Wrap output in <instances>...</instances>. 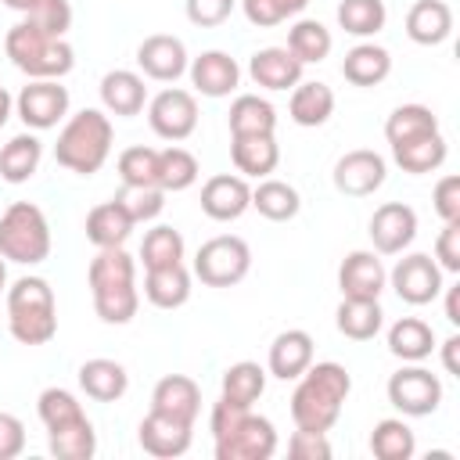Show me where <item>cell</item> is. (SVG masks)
<instances>
[{
  "label": "cell",
  "instance_id": "36",
  "mask_svg": "<svg viewBox=\"0 0 460 460\" xmlns=\"http://www.w3.org/2000/svg\"><path fill=\"white\" fill-rule=\"evenodd\" d=\"M47 449L58 460H90L97 453V431L90 417H75L68 424L47 428Z\"/></svg>",
  "mask_w": 460,
  "mask_h": 460
},
{
  "label": "cell",
  "instance_id": "29",
  "mask_svg": "<svg viewBox=\"0 0 460 460\" xmlns=\"http://www.w3.org/2000/svg\"><path fill=\"white\" fill-rule=\"evenodd\" d=\"M144 298L155 309H180L190 298V270L183 262L144 270Z\"/></svg>",
  "mask_w": 460,
  "mask_h": 460
},
{
  "label": "cell",
  "instance_id": "47",
  "mask_svg": "<svg viewBox=\"0 0 460 460\" xmlns=\"http://www.w3.org/2000/svg\"><path fill=\"white\" fill-rule=\"evenodd\" d=\"M36 413H40L43 428H58V424H68V420H75V417H86L83 402H79L68 388H58V385L40 392V399H36Z\"/></svg>",
  "mask_w": 460,
  "mask_h": 460
},
{
  "label": "cell",
  "instance_id": "1",
  "mask_svg": "<svg viewBox=\"0 0 460 460\" xmlns=\"http://www.w3.org/2000/svg\"><path fill=\"white\" fill-rule=\"evenodd\" d=\"M295 392H291V420L295 428L305 431H331L334 420L341 417V406L352 392V374L334 363H309L298 377H295Z\"/></svg>",
  "mask_w": 460,
  "mask_h": 460
},
{
  "label": "cell",
  "instance_id": "55",
  "mask_svg": "<svg viewBox=\"0 0 460 460\" xmlns=\"http://www.w3.org/2000/svg\"><path fill=\"white\" fill-rule=\"evenodd\" d=\"M22 449H25V424L14 413L0 410V460H14L22 456Z\"/></svg>",
  "mask_w": 460,
  "mask_h": 460
},
{
  "label": "cell",
  "instance_id": "6",
  "mask_svg": "<svg viewBox=\"0 0 460 460\" xmlns=\"http://www.w3.org/2000/svg\"><path fill=\"white\" fill-rule=\"evenodd\" d=\"M0 255L18 266H36L50 255V223L40 205L14 201L0 216Z\"/></svg>",
  "mask_w": 460,
  "mask_h": 460
},
{
  "label": "cell",
  "instance_id": "42",
  "mask_svg": "<svg viewBox=\"0 0 460 460\" xmlns=\"http://www.w3.org/2000/svg\"><path fill=\"white\" fill-rule=\"evenodd\" d=\"M223 395L241 402V406H252L259 402V395L266 392V367L252 363V359H241V363H230L223 370V381H219Z\"/></svg>",
  "mask_w": 460,
  "mask_h": 460
},
{
  "label": "cell",
  "instance_id": "30",
  "mask_svg": "<svg viewBox=\"0 0 460 460\" xmlns=\"http://www.w3.org/2000/svg\"><path fill=\"white\" fill-rule=\"evenodd\" d=\"M435 345H438V338H435L431 323L420 316H402L388 327V352L402 363H424L435 352Z\"/></svg>",
  "mask_w": 460,
  "mask_h": 460
},
{
  "label": "cell",
  "instance_id": "5",
  "mask_svg": "<svg viewBox=\"0 0 460 460\" xmlns=\"http://www.w3.org/2000/svg\"><path fill=\"white\" fill-rule=\"evenodd\" d=\"M4 50L11 58V65L18 72H25L29 79H61L72 72L75 65V50L68 40H54L36 32L29 22H18L7 29L4 36Z\"/></svg>",
  "mask_w": 460,
  "mask_h": 460
},
{
  "label": "cell",
  "instance_id": "12",
  "mask_svg": "<svg viewBox=\"0 0 460 460\" xmlns=\"http://www.w3.org/2000/svg\"><path fill=\"white\" fill-rule=\"evenodd\" d=\"M388 284H392V291L406 302V305H428V302H435L438 295H442V266L428 255V252H410V255H402L395 266H392V273H388Z\"/></svg>",
  "mask_w": 460,
  "mask_h": 460
},
{
  "label": "cell",
  "instance_id": "15",
  "mask_svg": "<svg viewBox=\"0 0 460 460\" xmlns=\"http://www.w3.org/2000/svg\"><path fill=\"white\" fill-rule=\"evenodd\" d=\"M137 65L155 83H176L187 72L190 58H187V47H183L180 36H172V32H151L137 47Z\"/></svg>",
  "mask_w": 460,
  "mask_h": 460
},
{
  "label": "cell",
  "instance_id": "43",
  "mask_svg": "<svg viewBox=\"0 0 460 460\" xmlns=\"http://www.w3.org/2000/svg\"><path fill=\"white\" fill-rule=\"evenodd\" d=\"M388 22V7L385 0H341L338 4V25L349 32V36H377Z\"/></svg>",
  "mask_w": 460,
  "mask_h": 460
},
{
  "label": "cell",
  "instance_id": "60",
  "mask_svg": "<svg viewBox=\"0 0 460 460\" xmlns=\"http://www.w3.org/2000/svg\"><path fill=\"white\" fill-rule=\"evenodd\" d=\"M0 291H7V259L0 255Z\"/></svg>",
  "mask_w": 460,
  "mask_h": 460
},
{
  "label": "cell",
  "instance_id": "35",
  "mask_svg": "<svg viewBox=\"0 0 460 460\" xmlns=\"http://www.w3.org/2000/svg\"><path fill=\"white\" fill-rule=\"evenodd\" d=\"M334 323L345 338L352 341H370L381 334L385 327V313H381V302L377 298H341L338 313H334Z\"/></svg>",
  "mask_w": 460,
  "mask_h": 460
},
{
  "label": "cell",
  "instance_id": "4",
  "mask_svg": "<svg viewBox=\"0 0 460 460\" xmlns=\"http://www.w3.org/2000/svg\"><path fill=\"white\" fill-rule=\"evenodd\" d=\"M7 331L22 345H47L58 334V298L43 277H18L7 288Z\"/></svg>",
  "mask_w": 460,
  "mask_h": 460
},
{
  "label": "cell",
  "instance_id": "26",
  "mask_svg": "<svg viewBox=\"0 0 460 460\" xmlns=\"http://www.w3.org/2000/svg\"><path fill=\"white\" fill-rule=\"evenodd\" d=\"M79 388L93 399V402H115L126 395L129 388V374L119 359H108V356H93L79 367Z\"/></svg>",
  "mask_w": 460,
  "mask_h": 460
},
{
  "label": "cell",
  "instance_id": "9",
  "mask_svg": "<svg viewBox=\"0 0 460 460\" xmlns=\"http://www.w3.org/2000/svg\"><path fill=\"white\" fill-rule=\"evenodd\" d=\"M68 86H61V79H32L29 86L18 90L14 97V115L32 129H54L58 122L68 119Z\"/></svg>",
  "mask_w": 460,
  "mask_h": 460
},
{
  "label": "cell",
  "instance_id": "33",
  "mask_svg": "<svg viewBox=\"0 0 460 460\" xmlns=\"http://www.w3.org/2000/svg\"><path fill=\"white\" fill-rule=\"evenodd\" d=\"M341 75L352 86H377L392 75V54L377 43H356L341 61Z\"/></svg>",
  "mask_w": 460,
  "mask_h": 460
},
{
  "label": "cell",
  "instance_id": "21",
  "mask_svg": "<svg viewBox=\"0 0 460 460\" xmlns=\"http://www.w3.org/2000/svg\"><path fill=\"white\" fill-rule=\"evenodd\" d=\"M101 104L108 115H119V119H133L144 111L147 104V86H144V75L140 72H129V68H111L101 75Z\"/></svg>",
  "mask_w": 460,
  "mask_h": 460
},
{
  "label": "cell",
  "instance_id": "38",
  "mask_svg": "<svg viewBox=\"0 0 460 460\" xmlns=\"http://www.w3.org/2000/svg\"><path fill=\"white\" fill-rule=\"evenodd\" d=\"M331 47H334V36H331V29L320 18H298L288 29V50L302 65H320L331 54Z\"/></svg>",
  "mask_w": 460,
  "mask_h": 460
},
{
  "label": "cell",
  "instance_id": "50",
  "mask_svg": "<svg viewBox=\"0 0 460 460\" xmlns=\"http://www.w3.org/2000/svg\"><path fill=\"white\" fill-rule=\"evenodd\" d=\"M288 453H291L295 460H331L327 431H305V428H295V435L288 438Z\"/></svg>",
  "mask_w": 460,
  "mask_h": 460
},
{
  "label": "cell",
  "instance_id": "57",
  "mask_svg": "<svg viewBox=\"0 0 460 460\" xmlns=\"http://www.w3.org/2000/svg\"><path fill=\"white\" fill-rule=\"evenodd\" d=\"M442 291H446V320H449L453 327H460V284L442 288Z\"/></svg>",
  "mask_w": 460,
  "mask_h": 460
},
{
  "label": "cell",
  "instance_id": "44",
  "mask_svg": "<svg viewBox=\"0 0 460 460\" xmlns=\"http://www.w3.org/2000/svg\"><path fill=\"white\" fill-rule=\"evenodd\" d=\"M183 234L172 230V226H151L144 234V244H140V259H144V270H158V266H172V262H183Z\"/></svg>",
  "mask_w": 460,
  "mask_h": 460
},
{
  "label": "cell",
  "instance_id": "27",
  "mask_svg": "<svg viewBox=\"0 0 460 460\" xmlns=\"http://www.w3.org/2000/svg\"><path fill=\"white\" fill-rule=\"evenodd\" d=\"M453 32V11L446 0H417L406 11V36L420 47H438Z\"/></svg>",
  "mask_w": 460,
  "mask_h": 460
},
{
  "label": "cell",
  "instance_id": "51",
  "mask_svg": "<svg viewBox=\"0 0 460 460\" xmlns=\"http://www.w3.org/2000/svg\"><path fill=\"white\" fill-rule=\"evenodd\" d=\"M237 0H183V11L194 25L201 29H212V25H223L230 14H234Z\"/></svg>",
  "mask_w": 460,
  "mask_h": 460
},
{
  "label": "cell",
  "instance_id": "32",
  "mask_svg": "<svg viewBox=\"0 0 460 460\" xmlns=\"http://www.w3.org/2000/svg\"><path fill=\"white\" fill-rule=\"evenodd\" d=\"M43 162V144L36 133H18L0 147V180L7 183H29Z\"/></svg>",
  "mask_w": 460,
  "mask_h": 460
},
{
  "label": "cell",
  "instance_id": "8",
  "mask_svg": "<svg viewBox=\"0 0 460 460\" xmlns=\"http://www.w3.org/2000/svg\"><path fill=\"white\" fill-rule=\"evenodd\" d=\"M385 392H388V402H392L402 417H428V413H435L438 402H442V381H438V374H431V370L420 367V363L399 367V370L388 377Z\"/></svg>",
  "mask_w": 460,
  "mask_h": 460
},
{
  "label": "cell",
  "instance_id": "10",
  "mask_svg": "<svg viewBox=\"0 0 460 460\" xmlns=\"http://www.w3.org/2000/svg\"><path fill=\"white\" fill-rule=\"evenodd\" d=\"M277 453V428L262 413H244L226 435L216 438V460H270Z\"/></svg>",
  "mask_w": 460,
  "mask_h": 460
},
{
  "label": "cell",
  "instance_id": "7",
  "mask_svg": "<svg viewBox=\"0 0 460 460\" xmlns=\"http://www.w3.org/2000/svg\"><path fill=\"white\" fill-rule=\"evenodd\" d=\"M252 270V248L237 234L208 237L194 255V277L205 288H234Z\"/></svg>",
  "mask_w": 460,
  "mask_h": 460
},
{
  "label": "cell",
  "instance_id": "37",
  "mask_svg": "<svg viewBox=\"0 0 460 460\" xmlns=\"http://www.w3.org/2000/svg\"><path fill=\"white\" fill-rule=\"evenodd\" d=\"M230 137H248V133H277V108L259 97V93H237L226 115Z\"/></svg>",
  "mask_w": 460,
  "mask_h": 460
},
{
  "label": "cell",
  "instance_id": "28",
  "mask_svg": "<svg viewBox=\"0 0 460 460\" xmlns=\"http://www.w3.org/2000/svg\"><path fill=\"white\" fill-rule=\"evenodd\" d=\"M133 226L137 223L129 219V212L115 198L111 201H101V205H93L86 212V241L93 248H122L129 241Z\"/></svg>",
  "mask_w": 460,
  "mask_h": 460
},
{
  "label": "cell",
  "instance_id": "18",
  "mask_svg": "<svg viewBox=\"0 0 460 460\" xmlns=\"http://www.w3.org/2000/svg\"><path fill=\"white\" fill-rule=\"evenodd\" d=\"M190 431H194V424L151 410V413L140 420L137 438H140V449H144V453H151V456H158V460H172V456H183V453L190 449V438H194Z\"/></svg>",
  "mask_w": 460,
  "mask_h": 460
},
{
  "label": "cell",
  "instance_id": "48",
  "mask_svg": "<svg viewBox=\"0 0 460 460\" xmlns=\"http://www.w3.org/2000/svg\"><path fill=\"white\" fill-rule=\"evenodd\" d=\"M115 201L129 212L133 223H151L165 208V190L162 187H129V183H122V190L115 194Z\"/></svg>",
  "mask_w": 460,
  "mask_h": 460
},
{
  "label": "cell",
  "instance_id": "24",
  "mask_svg": "<svg viewBox=\"0 0 460 460\" xmlns=\"http://www.w3.org/2000/svg\"><path fill=\"white\" fill-rule=\"evenodd\" d=\"M151 410L194 424V417L201 410V388H198V381L187 377V374H165L155 385V392H151Z\"/></svg>",
  "mask_w": 460,
  "mask_h": 460
},
{
  "label": "cell",
  "instance_id": "17",
  "mask_svg": "<svg viewBox=\"0 0 460 460\" xmlns=\"http://www.w3.org/2000/svg\"><path fill=\"white\" fill-rule=\"evenodd\" d=\"M338 288L341 298H381V291L388 288V270L377 259V252L356 248L338 266Z\"/></svg>",
  "mask_w": 460,
  "mask_h": 460
},
{
  "label": "cell",
  "instance_id": "46",
  "mask_svg": "<svg viewBox=\"0 0 460 460\" xmlns=\"http://www.w3.org/2000/svg\"><path fill=\"white\" fill-rule=\"evenodd\" d=\"M22 22H29L43 36L65 40V32L72 29V4L68 0H32V7L25 11Z\"/></svg>",
  "mask_w": 460,
  "mask_h": 460
},
{
  "label": "cell",
  "instance_id": "49",
  "mask_svg": "<svg viewBox=\"0 0 460 460\" xmlns=\"http://www.w3.org/2000/svg\"><path fill=\"white\" fill-rule=\"evenodd\" d=\"M237 4H241L244 18L252 25L270 29V25H280V22L295 18V14H302L309 0H237Z\"/></svg>",
  "mask_w": 460,
  "mask_h": 460
},
{
  "label": "cell",
  "instance_id": "16",
  "mask_svg": "<svg viewBox=\"0 0 460 460\" xmlns=\"http://www.w3.org/2000/svg\"><path fill=\"white\" fill-rule=\"evenodd\" d=\"M252 208V187L241 172H216L201 187V212L216 223H234Z\"/></svg>",
  "mask_w": 460,
  "mask_h": 460
},
{
  "label": "cell",
  "instance_id": "13",
  "mask_svg": "<svg viewBox=\"0 0 460 460\" xmlns=\"http://www.w3.org/2000/svg\"><path fill=\"white\" fill-rule=\"evenodd\" d=\"M385 176H388V162L370 147L345 151L334 162V172H331L334 190L345 194V198H370L374 190L385 187Z\"/></svg>",
  "mask_w": 460,
  "mask_h": 460
},
{
  "label": "cell",
  "instance_id": "56",
  "mask_svg": "<svg viewBox=\"0 0 460 460\" xmlns=\"http://www.w3.org/2000/svg\"><path fill=\"white\" fill-rule=\"evenodd\" d=\"M435 349H442V367H446V374H453V377H460V334H449L442 345H435Z\"/></svg>",
  "mask_w": 460,
  "mask_h": 460
},
{
  "label": "cell",
  "instance_id": "20",
  "mask_svg": "<svg viewBox=\"0 0 460 460\" xmlns=\"http://www.w3.org/2000/svg\"><path fill=\"white\" fill-rule=\"evenodd\" d=\"M302 72H305V65L288 47H262L248 58L252 83L262 86V90H273V93L291 90L295 83H302Z\"/></svg>",
  "mask_w": 460,
  "mask_h": 460
},
{
  "label": "cell",
  "instance_id": "23",
  "mask_svg": "<svg viewBox=\"0 0 460 460\" xmlns=\"http://www.w3.org/2000/svg\"><path fill=\"white\" fill-rule=\"evenodd\" d=\"M309 363H313V338H309V331L291 327L273 338L270 356H266V374H273L280 381H295Z\"/></svg>",
  "mask_w": 460,
  "mask_h": 460
},
{
  "label": "cell",
  "instance_id": "53",
  "mask_svg": "<svg viewBox=\"0 0 460 460\" xmlns=\"http://www.w3.org/2000/svg\"><path fill=\"white\" fill-rule=\"evenodd\" d=\"M431 205H435V212L442 216V223H456V219H460V176H456V172H449V176H442V180L435 183Z\"/></svg>",
  "mask_w": 460,
  "mask_h": 460
},
{
  "label": "cell",
  "instance_id": "40",
  "mask_svg": "<svg viewBox=\"0 0 460 460\" xmlns=\"http://www.w3.org/2000/svg\"><path fill=\"white\" fill-rule=\"evenodd\" d=\"M198 172H201V165H198V158L187 147L169 144V147L158 151V187L165 194H176V190L194 187L198 183Z\"/></svg>",
  "mask_w": 460,
  "mask_h": 460
},
{
  "label": "cell",
  "instance_id": "54",
  "mask_svg": "<svg viewBox=\"0 0 460 460\" xmlns=\"http://www.w3.org/2000/svg\"><path fill=\"white\" fill-rule=\"evenodd\" d=\"M252 406H241V402H234V399H226V395H219L216 402H212V413H208V431H212V438H219V435H226L244 413H248Z\"/></svg>",
  "mask_w": 460,
  "mask_h": 460
},
{
  "label": "cell",
  "instance_id": "3",
  "mask_svg": "<svg viewBox=\"0 0 460 460\" xmlns=\"http://www.w3.org/2000/svg\"><path fill=\"white\" fill-rule=\"evenodd\" d=\"M111 140H115L111 115L104 108H83L65 119L58 144H54V158L75 176H93L108 162Z\"/></svg>",
  "mask_w": 460,
  "mask_h": 460
},
{
  "label": "cell",
  "instance_id": "19",
  "mask_svg": "<svg viewBox=\"0 0 460 460\" xmlns=\"http://www.w3.org/2000/svg\"><path fill=\"white\" fill-rule=\"evenodd\" d=\"M187 75L201 97H230L241 83V65L226 50H201L198 58H190Z\"/></svg>",
  "mask_w": 460,
  "mask_h": 460
},
{
  "label": "cell",
  "instance_id": "45",
  "mask_svg": "<svg viewBox=\"0 0 460 460\" xmlns=\"http://www.w3.org/2000/svg\"><path fill=\"white\" fill-rule=\"evenodd\" d=\"M119 176L129 187H158V151L155 147H126L119 155Z\"/></svg>",
  "mask_w": 460,
  "mask_h": 460
},
{
  "label": "cell",
  "instance_id": "25",
  "mask_svg": "<svg viewBox=\"0 0 460 460\" xmlns=\"http://www.w3.org/2000/svg\"><path fill=\"white\" fill-rule=\"evenodd\" d=\"M288 115L295 126L316 129L334 115V90L320 79H302L291 86V101H288Z\"/></svg>",
  "mask_w": 460,
  "mask_h": 460
},
{
  "label": "cell",
  "instance_id": "58",
  "mask_svg": "<svg viewBox=\"0 0 460 460\" xmlns=\"http://www.w3.org/2000/svg\"><path fill=\"white\" fill-rule=\"evenodd\" d=\"M11 115H14V97H11V93L0 86V129L7 126V119H11Z\"/></svg>",
  "mask_w": 460,
  "mask_h": 460
},
{
  "label": "cell",
  "instance_id": "11",
  "mask_svg": "<svg viewBox=\"0 0 460 460\" xmlns=\"http://www.w3.org/2000/svg\"><path fill=\"white\" fill-rule=\"evenodd\" d=\"M147 122L155 129V137L162 140H187L194 129H198V101L190 90H180V86H165L158 90L151 101H147Z\"/></svg>",
  "mask_w": 460,
  "mask_h": 460
},
{
  "label": "cell",
  "instance_id": "59",
  "mask_svg": "<svg viewBox=\"0 0 460 460\" xmlns=\"http://www.w3.org/2000/svg\"><path fill=\"white\" fill-rule=\"evenodd\" d=\"M4 7H11V11H22V14H25V11L32 7V0H4Z\"/></svg>",
  "mask_w": 460,
  "mask_h": 460
},
{
  "label": "cell",
  "instance_id": "39",
  "mask_svg": "<svg viewBox=\"0 0 460 460\" xmlns=\"http://www.w3.org/2000/svg\"><path fill=\"white\" fill-rule=\"evenodd\" d=\"M370 453L377 460H410L417 453V435L402 417H385L370 431Z\"/></svg>",
  "mask_w": 460,
  "mask_h": 460
},
{
  "label": "cell",
  "instance_id": "52",
  "mask_svg": "<svg viewBox=\"0 0 460 460\" xmlns=\"http://www.w3.org/2000/svg\"><path fill=\"white\" fill-rule=\"evenodd\" d=\"M431 259L442 266V273H460V219L456 223H442Z\"/></svg>",
  "mask_w": 460,
  "mask_h": 460
},
{
  "label": "cell",
  "instance_id": "22",
  "mask_svg": "<svg viewBox=\"0 0 460 460\" xmlns=\"http://www.w3.org/2000/svg\"><path fill=\"white\" fill-rule=\"evenodd\" d=\"M230 162L241 176L266 180L280 165V144L273 133H248V137H230Z\"/></svg>",
  "mask_w": 460,
  "mask_h": 460
},
{
  "label": "cell",
  "instance_id": "2",
  "mask_svg": "<svg viewBox=\"0 0 460 460\" xmlns=\"http://www.w3.org/2000/svg\"><path fill=\"white\" fill-rule=\"evenodd\" d=\"M86 284L93 295V313L104 323L122 327L137 316V309H140L137 262L126 248H97V255L90 259V270H86Z\"/></svg>",
  "mask_w": 460,
  "mask_h": 460
},
{
  "label": "cell",
  "instance_id": "31",
  "mask_svg": "<svg viewBox=\"0 0 460 460\" xmlns=\"http://www.w3.org/2000/svg\"><path fill=\"white\" fill-rule=\"evenodd\" d=\"M449 147H446V137L442 129L435 133H424V137H413V140H402V144H392V158L402 172L410 176H424V172H435L442 162H446Z\"/></svg>",
  "mask_w": 460,
  "mask_h": 460
},
{
  "label": "cell",
  "instance_id": "14",
  "mask_svg": "<svg viewBox=\"0 0 460 460\" xmlns=\"http://www.w3.org/2000/svg\"><path fill=\"white\" fill-rule=\"evenodd\" d=\"M367 234L377 255H402L417 237V212L402 201H385L374 208Z\"/></svg>",
  "mask_w": 460,
  "mask_h": 460
},
{
  "label": "cell",
  "instance_id": "34",
  "mask_svg": "<svg viewBox=\"0 0 460 460\" xmlns=\"http://www.w3.org/2000/svg\"><path fill=\"white\" fill-rule=\"evenodd\" d=\"M252 208H255L262 219H270V223H288V219L298 216L302 198H298V190H295L288 180L266 176V180H259V183L252 187Z\"/></svg>",
  "mask_w": 460,
  "mask_h": 460
},
{
  "label": "cell",
  "instance_id": "41",
  "mask_svg": "<svg viewBox=\"0 0 460 460\" xmlns=\"http://www.w3.org/2000/svg\"><path fill=\"white\" fill-rule=\"evenodd\" d=\"M435 129H438V115L428 104H399L385 119V140L388 144H402V140H413V137H424Z\"/></svg>",
  "mask_w": 460,
  "mask_h": 460
}]
</instances>
